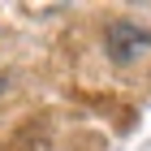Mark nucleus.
<instances>
[{"label": "nucleus", "instance_id": "obj_1", "mask_svg": "<svg viewBox=\"0 0 151 151\" xmlns=\"http://www.w3.org/2000/svg\"><path fill=\"white\" fill-rule=\"evenodd\" d=\"M142 52H151V26L129 22V17H121V22L108 26V56L116 65H134Z\"/></svg>", "mask_w": 151, "mask_h": 151}, {"label": "nucleus", "instance_id": "obj_2", "mask_svg": "<svg viewBox=\"0 0 151 151\" xmlns=\"http://www.w3.org/2000/svg\"><path fill=\"white\" fill-rule=\"evenodd\" d=\"M0 91H4V78H0Z\"/></svg>", "mask_w": 151, "mask_h": 151}]
</instances>
